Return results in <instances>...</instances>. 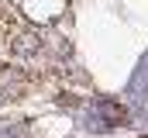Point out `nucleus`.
Returning a JSON list of instances; mask_svg holds the SVG:
<instances>
[{
  "instance_id": "obj_1",
  "label": "nucleus",
  "mask_w": 148,
  "mask_h": 138,
  "mask_svg": "<svg viewBox=\"0 0 148 138\" xmlns=\"http://www.w3.org/2000/svg\"><path fill=\"white\" fill-rule=\"evenodd\" d=\"M35 52H41V38L31 31L17 34V41H14V55H35Z\"/></svg>"
},
{
  "instance_id": "obj_2",
  "label": "nucleus",
  "mask_w": 148,
  "mask_h": 138,
  "mask_svg": "<svg viewBox=\"0 0 148 138\" xmlns=\"http://www.w3.org/2000/svg\"><path fill=\"white\" fill-rule=\"evenodd\" d=\"M100 114H103L110 124H121V121L127 117V110H124L121 104H110V100H103V104H100Z\"/></svg>"
}]
</instances>
